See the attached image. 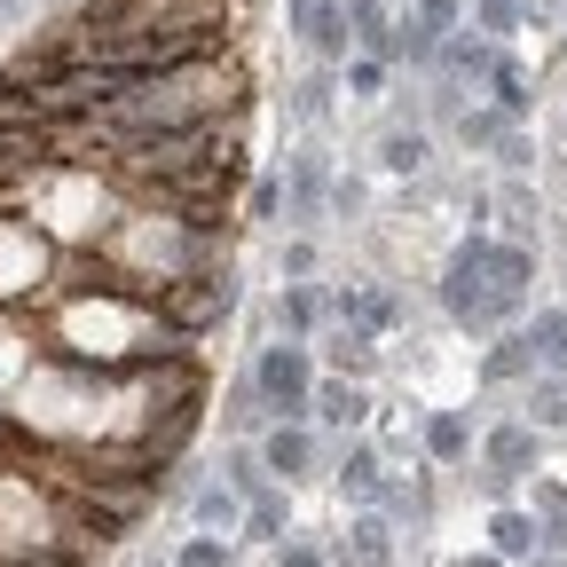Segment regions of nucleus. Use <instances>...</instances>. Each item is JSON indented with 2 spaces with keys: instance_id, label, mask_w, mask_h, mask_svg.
Wrapping results in <instances>:
<instances>
[{
  "instance_id": "obj_1",
  "label": "nucleus",
  "mask_w": 567,
  "mask_h": 567,
  "mask_svg": "<svg viewBox=\"0 0 567 567\" xmlns=\"http://www.w3.org/2000/svg\"><path fill=\"white\" fill-rule=\"evenodd\" d=\"M229 308H237V284H229V268H197V276L158 284V323H166V331H182V339L213 331Z\"/></svg>"
},
{
  "instance_id": "obj_2",
  "label": "nucleus",
  "mask_w": 567,
  "mask_h": 567,
  "mask_svg": "<svg viewBox=\"0 0 567 567\" xmlns=\"http://www.w3.org/2000/svg\"><path fill=\"white\" fill-rule=\"evenodd\" d=\"M252 386H260V402H268L276 417H308V394H316V363H308V347H300V339L260 347Z\"/></svg>"
},
{
  "instance_id": "obj_3",
  "label": "nucleus",
  "mask_w": 567,
  "mask_h": 567,
  "mask_svg": "<svg viewBox=\"0 0 567 567\" xmlns=\"http://www.w3.org/2000/svg\"><path fill=\"white\" fill-rule=\"evenodd\" d=\"M442 308L473 331H488V237H465L442 268Z\"/></svg>"
},
{
  "instance_id": "obj_4",
  "label": "nucleus",
  "mask_w": 567,
  "mask_h": 567,
  "mask_svg": "<svg viewBox=\"0 0 567 567\" xmlns=\"http://www.w3.org/2000/svg\"><path fill=\"white\" fill-rule=\"evenodd\" d=\"M40 284H48V245H40V229L0 213V300H24V292H40Z\"/></svg>"
},
{
  "instance_id": "obj_5",
  "label": "nucleus",
  "mask_w": 567,
  "mask_h": 567,
  "mask_svg": "<svg viewBox=\"0 0 567 567\" xmlns=\"http://www.w3.org/2000/svg\"><path fill=\"white\" fill-rule=\"evenodd\" d=\"M528 284H536L528 245H488V323H513L528 308Z\"/></svg>"
},
{
  "instance_id": "obj_6",
  "label": "nucleus",
  "mask_w": 567,
  "mask_h": 567,
  "mask_svg": "<svg viewBox=\"0 0 567 567\" xmlns=\"http://www.w3.org/2000/svg\"><path fill=\"white\" fill-rule=\"evenodd\" d=\"M481 457H488V496H513V481L536 473V425H528V417L496 425V434L481 442Z\"/></svg>"
},
{
  "instance_id": "obj_7",
  "label": "nucleus",
  "mask_w": 567,
  "mask_h": 567,
  "mask_svg": "<svg viewBox=\"0 0 567 567\" xmlns=\"http://www.w3.org/2000/svg\"><path fill=\"white\" fill-rule=\"evenodd\" d=\"M260 465H268V481L292 488L300 473H316V434H308L300 417H276L268 434H260Z\"/></svg>"
},
{
  "instance_id": "obj_8",
  "label": "nucleus",
  "mask_w": 567,
  "mask_h": 567,
  "mask_svg": "<svg viewBox=\"0 0 567 567\" xmlns=\"http://www.w3.org/2000/svg\"><path fill=\"white\" fill-rule=\"evenodd\" d=\"M48 158H55V134H48V126L0 118V182H17V174H40Z\"/></svg>"
},
{
  "instance_id": "obj_9",
  "label": "nucleus",
  "mask_w": 567,
  "mask_h": 567,
  "mask_svg": "<svg viewBox=\"0 0 567 567\" xmlns=\"http://www.w3.org/2000/svg\"><path fill=\"white\" fill-rule=\"evenodd\" d=\"M308 417H316V425H339V434H354V425L371 417V394H363V379H323V386L308 394Z\"/></svg>"
},
{
  "instance_id": "obj_10",
  "label": "nucleus",
  "mask_w": 567,
  "mask_h": 567,
  "mask_svg": "<svg viewBox=\"0 0 567 567\" xmlns=\"http://www.w3.org/2000/svg\"><path fill=\"white\" fill-rule=\"evenodd\" d=\"M331 567H394V520H386V513L347 520V544H339Z\"/></svg>"
},
{
  "instance_id": "obj_11",
  "label": "nucleus",
  "mask_w": 567,
  "mask_h": 567,
  "mask_svg": "<svg viewBox=\"0 0 567 567\" xmlns=\"http://www.w3.org/2000/svg\"><path fill=\"white\" fill-rule=\"evenodd\" d=\"M488 551H496V559H536V551H544V520L520 513V505H496V520H488Z\"/></svg>"
},
{
  "instance_id": "obj_12",
  "label": "nucleus",
  "mask_w": 567,
  "mask_h": 567,
  "mask_svg": "<svg viewBox=\"0 0 567 567\" xmlns=\"http://www.w3.org/2000/svg\"><path fill=\"white\" fill-rule=\"evenodd\" d=\"M347 496H354V505H379V496H386V457L371 450V442H354L347 457H339V473H331Z\"/></svg>"
},
{
  "instance_id": "obj_13",
  "label": "nucleus",
  "mask_w": 567,
  "mask_h": 567,
  "mask_svg": "<svg viewBox=\"0 0 567 567\" xmlns=\"http://www.w3.org/2000/svg\"><path fill=\"white\" fill-rule=\"evenodd\" d=\"M189 520H197V536H229V528H245V496L221 481V488H197L189 496Z\"/></svg>"
},
{
  "instance_id": "obj_14",
  "label": "nucleus",
  "mask_w": 567,
  "mask_h": 567,
  "mask_svg": "<svg viewBox=\"0 0 567 567\" xmlns=\"http://www.w3.org/2000/svg\"><path fill=\"white\" fill-rule=\"evenodd\" d=\"M434 63H442V80H450V87H465V80H481V71H496V48H488V40H465V32H450Z\"/></svg>"
},
{
  "instance_id": "obj_15",
  "label": "nucleus",
  "mask_w": 567,
  "mask_h": 567,
  "mask_svg": "<svg viewBox=\"0 0 567 567\" xmlns=\"http://www.w3.org/2000/svg\"><path fill=\"white\" fill-rule=\"evenodd\" d=\"M481 379H496V386H513V379H536V347H528V331H505L488 347V363H481Z\"/></svg>"
},
{
  "instance_id": "obj_16",
  "label": "nucleus",
  "mask_w": 567,
  "mask_h": 567,
  "mask_svg": "<svg viewBox=\"0 0 567 567\" xmlns=\"http://www.w3.org/2000/svg\"><path fill=\"white\" fill-rule=\"evenodd\" d=\"M308 40H316V55H323V63H339V55L354 48V24H347V0H316V17H308Z\"/></svg>"
},
{
  "instance_id": "obj_17",
  "label": "nucleus",
  "mask_w": 567,
  "mask_h": 567,
  "mask_svg": "<svg viewBox=\"0 0 567 567\" xmlns=\"http://www.w3.org/2000/svg\"><path fill=\"white\" fill-rule=\"evenodd\" d=\"M528 347H536V371H559L567 379V316L559 308H536L528 316Z\"/></svg>"
},
{
  "instance_id": "obj_18",
  "label": "nucleus",
  "mask_w": 567,
  "mask_h": 567,
  "mask_svg": "<svg viewBox=\"0 0 567 567\" xmlns=\"http://www.w3.org/2000/svg\"><path fill=\"white\" fill-rule=\"evenodd\" d=\"M473 450V425L457 417V410H434V417H425V457H434V465H457Z\"/></svg>"
},
{
  "instance_id": "obj_19",
  "label": "nucleus",
  "mask_w": 567,
  "mask_h": 567,
  "mask_svg": "<svg viewBox=\"0 0 567 567\" xmlns=\"http://www.w3.org/2000/svg\"><path fill=\"white\" fill-rule=\"evenodd\" d=\"M316 323H323V300L308 292V284H284V292H276V331L284 339H308Z\"/></svg>"
},
{
  "instance_id": "obj_20",
  "label": "nucleus",
  "mask_w": 567,
  "mask_h": 567,
  "mask_svg": "<svg viewBox=\"0 0 567 567\" xmlns=\"http://www.w3.org/2000/svg\"><path fill=\"white\" fill-rule=\"evenodd\" d=\"M528 425H536V434L567 425V379H559V371H536V379H528Z\"/></svg>"
},
{
  "instance_id": "obj_21",
  "label": "nucleus",
  "mask_w": 567,
  "mask_h": 567,
  "mask_svg": "<svg viewBox=\"0 0 567 567\" xmlns=\"http://www.w3.org/2000/svg\"><path fill=\"white\" fill-rule=\"evenodd\" d=\"M323 347H331V371H339V379H363V371L379 363V347H371V331H347V323H339V331H331Z\"/></svg>"
},
{
  "instance_id": "obj_22",
  "label": "nucleus",
  "mask_w": 567,
  "mask_h": 567,
  "mask_svg": "<svg viewBox=\"0 0 567 567\" xmlns=\"http://www.w3.org/2000/svg\"><path fill=\"white\" fill-rule=\"evenodd\" d=\"M245 536L252 544H284V488H252L245 496Z\"/></svg>"
},
{
  "instance_id": "obj_23",
  "label": "nucleus",
  "mask_w": 567,
  "mask_h": 567,
  "mask_svg": "<svg viewBox=\"0 0 567 567\" xmlns=\"http://www.w3.org/2000/svg\"><path fill=\"white\" fill-rule=\"evenodd\" d=\"M379 166H386V174H417V166H425V134H417V126H394V134L379 142Z\"/></svg>"
},
{
  "instance_id": "obj_24",
  "label": "nucleus",
  "mask_w": 567,
  "mask_h": 567,
  "mask_svg": "<svg viewBox=\"0 0 567 567\" xmlns=\"http://www.w3.org/2000/svg\"><path fill=\"white\" fill-rule=\"evenodd\" d=\"M488 87H496V111H505V118H528L536 95H528V71H520V63H496V71H488Z\"/></svg>"
},
{
  "instance_id": "obj_25",
  "label": "nucleus",
  "mask_w": 567,
  "mask_h": 567,
  "mask_svg": "<svg viewBox=\"0 0 567 567\" xmlns=\"http://www.w3.org/2000/svg\"><path fill=\"white\" fill-rule=\"evenodd\" d=\"M221 473H229V488H237V496L268 488V465H260V450H229V465H221Z\"/></svg>"
},
{
  "instance_id": "obj_26",
  "label": "nucleus",
  "mask_w": 567,
  "mask_h": 567,
  "mask_svg": "<svg viewBox=\"0 0 567 567\" xmlns=\"http://www.w3.org/2000/svg\"><path fill=\"white\" fill-rule=\"evenodd\" d=\"M457 134L473 151H488V142H505V111H457Z\"/></svg>"
},
{
  "instance_id": "obj_27",
  "label": "nucleus",
  "mask_w": 567,
  "mask_h": 567,
  "mask_svg": "<svg viewBox=\"0 0 567 567\" xmlns=\"http://www.w3.org/2000/svg\"><path fill=\"white\" fill-rule=\"evenodd\" d=\"M174 567H229V544H221V536H189V544L174 551Z\"/></svg>"
},
{
  "instance_id": "obj_28",
  "label": "nucleus",
  "mask_w": 567,
  "mask_h": 567,
  "mask_svg": "<svg viewBox=\"0 0 567 567\" xmlns=\"http://www.w3.org/2000/svg\"><path fill=\"white\" fill-rule=\"evenodd\" d=\"M386 87V55H354L347 63V95H379Z\"/></svg>"
},
{
  "instance_id": "obj_29",
  "label": "nucleus",
  "mask_w": 567,
  "mask_h": 567,
  "mask_svg": "<svg viewBox=\"0 0 567 567\" xmlns=\"http://www.w3.org/2000/svg\"><path fill=\"white\" fill-rule=\"evenodd\" d=\"M505 229H513V245H520V237H528V229H536V197H528V189H520V182H513V189H505Z\"/></svg>"
},
{
  "instance_id": "obj_30",
  "label": "nucleus",
  "mask_w": 567,
  "mask_h": 567,
  "mask_svg": "<svg viewBox=\"0 0 567 567\" xmlns=\"http://www.w3.org/2000/svg\"><path fill=\"white\" fill-rule=\"evenodd\" d=\"M292 111H300V118H323V111H331V80H323V71H308V80H300Z\"/></svg>"
},
{
  "instance_id": "obj_31",
  "label": "nucleus",
  "mask_w": 567,
  "mask_h": 567,
  "mask_svg": "<svg viewBox=\"0 0 567 567\" xmlns=\"http://www.w3.org/2000/svg\"><path fill=\"white\" fill-rule=\"evenodd\" d=\"M473 24H481V32H513V24H520V0H481Z\"/></svg>"
},
{
  "instance_id": "obj_32",
  "label": "nucleus",
  "mask_w": 567,
  "mask_h": 567,
  "mask_svg": "<svg viewBox=\"0 0 567 567\" xmlns=\"http://www.w3.org/2000/svg\"><path fill=\"white\" fill-rule=\"evenodd\" d=\"M284 276H316V245H308V237L284 245Z\"/></svg>"
},
{
  "instance_id": "obj_33",
  "label": "nucleus",
  "mask_w": 567,
  "mask_h": 567,
  "mask_svg": "<svg viewBox=\"0 0 567 567\" xmlns=\"http://www.w3.org/2000/svg\"><path fill=\"white\" fill-rule=\"evenodd\" d=\"M276 567H331V559H323L316 544H284V551H276Z\"/></svg>"
},
{
  "instance_id": "obj_34",
  "label": "nucleus",
  "mask_w": 567,
  "mask_h": 567,
  "mask_svg": "<svg viewBox=\"0 0 567 567\" xmlns=\"http://www.w3.org/2000/svg\"><path fill=\"white\" fill-rule=\"evenodd\" d=\"M252 213L268 221V213H284V182H252Z\"/></svg>"
},
{
  "instance_id": "obj_35",
  "label": "nucleus",
  "mask_w": 567,
  "mask_h": 567,
  "mask_svg": "<svg viewBox=\"0 0 567 567\" xmlns=\"http://www.w3.org/2000/svg\"><path fill=\"white\" fill-rule=\"evenodd\" d=\"M536 513L551 520V513H567V488H551V481H536Z\"/></svg>"
},
{
  "instance_id": "obj_36",
  "label": "nucleus",
  "mask_w": 567,
  "mask_h": 567,
  "mask_svg": "<svg viewBox=\"0 0 567 567\" xmlns=\"http://www.w3.org/2000/svg\"><path fill=\"white\" fill-rule=\"evenodd\" d=\"M465 567H513V559H496V551H465Z\"/></svg>"
},
{
  "instance_id": "obj_37",
  "label": "nucleus",
  "mask_w": 567,
  "mask_h": 567,
  "mask_svg": "<svg viewBox=\"0 0 567 567\" xmlns=\"http://www.w3.org/2000/svg\"><path fill=\"white\" fill-rule=\"evenodd\" d=\"M520 567H567V551H536V559H520Z\"/></svg>"
},
{
  "instance_id": "obj_38",
  "label": "nucleus",
  "mask_w": 567,
  "mask_h": 567,
  "mask_svg": "<svg viewBox=\"0 0 567 567\" xmlns=\"http://www.w3.org/2000/svg\"><path fill=\"white\" fill-rule=\"evenodd\" d=\"M308 17H316V0H292V24H300V32H308Z\"/></svg>"
},
{
  "instance_id": "obj_39",
  "label": "nucleus",
  "mask_w": 567,
  "mask_h": 567,
  "mask_svg": "<svg viewBox=\"0 0 567 567\" xmlns=\"http://www.w3.org/2000/svg\"><path fill=\"white\" fill-rule=\"evenodd\" d=\"M151 567H166V559H151Z\"/></svg>"
}]
</instances>
